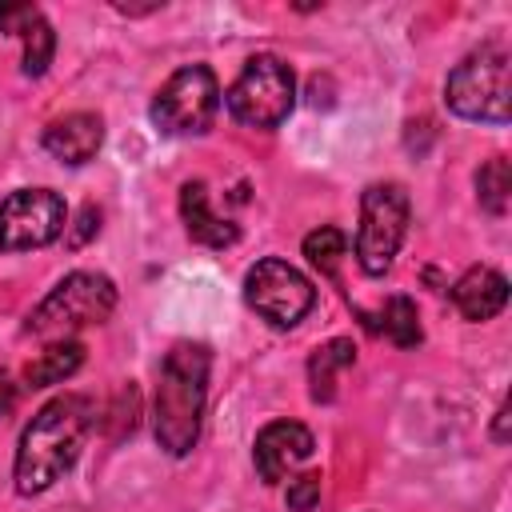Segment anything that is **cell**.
<instances>
[{
    "instance_id": "1",
    "label": "cell",
    "mask_w": 512,
    "mask_h": 512,
    "mask_svg": "<svg viewBox=\"0 0 512 512\" xmlns=\"http://www.w3.org/2000/svg\"><path fill=\"white\" fill-rule=\"evenodd\" d=\"M92 424H96V404L88 396L64 392V396L48 400L20 432V448H16V464H12L16 492L20 496L48 492L80 460V448H84Z\"/></svg>"
},
{
    "instance_id": "4",
    "label": "cell",
    "mask_w": 512,
    "mask_h": 512,
    "mask_svg": "<svg viewBox=\"0 0 512 512\" xmlns=\"http://www.w3.org/2000/svg\"><path fill=\"white\" fill-rule=\"evenodd\" d=\"M292 104H296V76H292V68H288L280 56H272V52H256V56L240 68V76L232 80V88L224 92L228 116H232L236 124L260 128V132L280 128V124L288 120Z\"/></svg>"
},
{
    "instance_id": "13",
    "label": "cell",
    "mask_w": 512,
    "mask_h": 512,
    "mask_svg": "<svg viewBox=\"0 0 512 512\" xmlns=\"http://www.w3.org/2000/svg\"><path fill=\"white\" fill-rule=\"evenodd\" d=\"M180 220H184L188 236L204 248H232L240 240V228L212 212L204 180H184L180 184Z\"/></svg>"
},
{
    "instance_id": "14",
    "label": "cell",
    "mask_w": 512,
    "mask_h": 512,
    "mask_svg": "<svg viewBox=\"0 0 512 512\" xmlns=\"http://www.w3.org/2000/svg\"><path fill=\"white\" fill-rule=\"evenodd\" d=\"M452 304H456V312H460L464 320H472V324L492 320V316L504 312V304H508V280H504V272H496V268H488V264L468 268V272L452 284Z\"/></svg>"
},
{
    "instance_id": "22",
    "label": "cell",
    "mask_w": 512,
    "mask_h": 512,
    "mask_svg": "<svg viewBox=\"0 0 512 512\" xmlns=\"http://www.w3.org/2000/svg\"><path fill=\"white\" fill-rule=\"evenodd\" d=\"M16 400H20V384L12 380V372L0 368V416H8L16 408Z\"/></svg>"
},
{
    "instance_id": "16",
    "label": "cell",
    "mask_w": 512,
    "mask_h": 512,
    "mask_svg": "<svg viewBox=\"0 0 512 512\" xmlns=\"http://www.w3.org/2000/svg\"><path fill=\"white\" fill-rule=\"evenodd\" d=\"M80 364H84V344H80V340H52L36 360H28L24 384H28V388L60 384V380H68Z\"/></svg>"
},
{
    "instance_id": "19",
    "label": "cell",
    "mask_w": 512,
    "mask_h": 512,
    "mask_svg": "<svg viewBox=\"0 0 512 512\" xmlns=\"http://www.w3.org/2000/svg\"><path fill=\"white\" fill-rule=\"evenodd\" d=\"M348 252V236L340 232V228H332V224H320L316 232H308L304 236V256H308V264H316L320 272H336V264H340V256Z\"/></svg>"
},
{
    "instance_id": "15",
    "label": "cell",
    "mask_w": 512,
    "mask_h": 512,
    "mask_svg": "<svg viewBox=\"0 0 512 512\" xmlns=\"http://www.w3.org/2000/svg\"><path fill=\"white\" fill-rule=\"evenodd\" d=\"M352 364H356V344L348 336H336V340L320 344L308 356V384H312L308 392H312V400L316 404H328L336 396V376L344 368H352Z\"/></svg>"
},
{
    "instance_id": "17",
    "label": "cell",
    "mask_w": 512,
    "mask_h": 512,
    "mask_svg": "<svg viewBox=\"0 0 512 512\" xmlns=\"http://www.w3.org/2000/svg\"><path fill=\"white\" fill-rule=\"evenodd\" d=\"M476 200L484 212L492 216H504L508 212V200H512V168L504 156H492L476 168Z\"/></svg>"
},
{
    "instance_id": "11",
    "label": "cell",
    "mask_w": 512,
    "mask_h": 512,
    "mask_svg": "<svg viewBox=\"0 0 512 512\" xmlns=\"http://www.w3.org/2000/svg\"><path fill=\"white\" fill-rule=\"evenodd\" d=\"M0 32L16 36L24 44L20 68L24 76H44L56 52V32L48 24V16L36 4H0Z\"/></svg>"
},
{
    "instance_id": "7",
    "label": "cell",
    "mask_w": 512,
    "mask_h": 512,
    "mask_svg": "<svg viewBox=\"0 0 512 512\" xmlns=\"http://www.w3.org/2000/svg\"><path fill=\"white\" fill-rule=\"evenodd\" d=\"M408 192L400 184H368L360 192V228H356V264L364 276H384L408 232Z\"/></svg>"
},
{
    "instance_id": "3",
    "label": "cell",
    "mask_w": 512,
    "mask_h": 512,
    "mask_svg": "<svg viewBox=\"0 0 512 512\" xmlns=\"http://www.w3.org/2000/svg\"><path fill=\"white\" fill-rule=\"evenodd\" d=\"M508 48L504 44H480L468 52L444 80V104L460 120L480 124H508Z\"/></svg>"
},
{
    "instance_id": "20",
    "label": "cell",
    "mask_w": 512,
    "mask_h": 512,
    "mask_svg": "<svg viewBox=\"0 0 512 512\" xmlns=\"http://www.w3.org/2000/svg\"><path fill=\"white\" fill-rule=\"evenodd\" d=\"M284 504L288 512H312L320 504V472H300L288 480V492H284Z\"/></svg>"
},
{
    "instance_id": "2",
    "label": "cell",
    "mask_w": 512,
    "mask_h": 512,
    "mask_svg": "<svg viewBox=\"0 0 512 512\" xmlns=\"http://www.w3.org/2000/svg\"><path fill=\"white\" fill-rule=\"evenodd\" d=\"M212 348L200 340H180L160 364V384L152 400V432L168 456H188L200 440L204 400H208Z\"/></svg>"
},
{
    "instance_id": "10",
    "label": "cell",
    "mask_w": 512,
    "mask_h": 512,
    "mask_svg": "<svg viewBox=\"0 0 512 512\" xmlns=\"http://www.w3.org/2000/svg\"><path fill=\"white\" fill-rule=\"evenodd\" d=\"M312 448H316V440L300 420H272L256 432L252 464L264 484H280L296 464H304L312 456Z\"/></svg>"
},
{
    "instance_id": "12",
    "label": "cell",
    "mask_w": 512,
    "mask_h": 512,
    "mask_svg": "<svg viewBox=\"0 0 512 512\" xmlns=\"http://www.w3.org/2000/svg\"><path fill=\"white\" fill-rule=\"evenodd\" d=\"M100 144H104V120L96 112H68L44 128V148L72 168L88 164L100 152Z\"/></svg>"
},
{
    "instance_id": "9",
    "label": "cell",
    "mask_w": 512,
    "mask_h": 512,
    "mask_svg": "<svg viewBox=\"0 0 512 512\" xmlns=\"http://www.w3.org/2000/svg\"><path fill=\"white\" fill-rule=\"evenodd\" d=\"M68 228L64 196L52 188H16L0 200V248L28 252L60 240Z\"/></svg>"
},
{
    "instance_id": "8",
    "label": "cell",
    "mask_w": 512,
    "mask_h": 512,
    "mask_svg": "<svg viewBox=\"0 0 512 512\" xmlns=\"http://www.w3.org/2000/svg\"><path fill=\"white\" fill-rule=\"evenodd\" d=\"M244 300L256 316H264L272 328H296L312 304H316V288L312 280L292 268L280 256H264L244 272Z\"/></svg>"
},
{
    "instance_id": "6",
    "label": "cell",
    "mask_w": 512,
    "mask_h": 512,
    "mask_svg": "<svg viewBox=\"0 0 512 512\" xmlns=\"http://www.w3.org/2000/svg\"><path fill=\"white\" fill-rule=\"evenodd\" d=\"M216 112H220V84L208 64L176 68L148 104V116L164 136H200L212 128Z\"/></svg>"
},
{
    "instance_id": "5",
    "label": "cell",
    "mask_w": 512,
    "mask_h": 512,
    "mask_svg": "<svg viewBox=\"0 0 512 512\" xmlns=\"http://www.w3.org/2000/svg\"><path fill=\"white\" fill-rule=\"evenodd\" d=\"M116 308V284L104 272H68L28 316V332L44 340H72L76 328L108 320Z\"/></svg>"
},
{
    "instance_id": "18",
    "label": "cell",
    "mask_w": 512,
    "mask_h": 512,
    "mask_svg": "<svg viewBox=\"0 0 512 512\" xmlns=\"http://www.w3.org/2000/svg\"><path fill=\"white\" fill-rule=\"evenodd\" d=\"M384 332L392 336L396 348H416L424 340L420 332V316H416V304L408 296H392L384 304Z\"/></svg>"
},
{
    "instance_id": "23",
    "label": "cell",
    "mask_w": 512,
    "mask_h": 512,
    "mask_svg": "<svg viewBox=\"0 0 512 512\" xmlns=\"http://www.w3.org/2000/svg\"><path fill=\"white\" fill-rule=\"evenodd\" d=\"M492 440L496 444H508V400L496 408V424H492Z\"/></svg>"
},
{
    "instance_id": "21",
    "label": "cell",
    "mask_w": 512,
    "mask_h": 512,
    "mask_svg": "<svg viewBox=\"0 0 512 512\" xmlns=\"http://www.w3.org/2000/svg\"><path fill=\"white\" fill-rule=\"evenodd\" d=\"M96 232H100V208H96V204H84V208L76 212V220L64 228V244H68V248H84Z\"/></svg>"
}]
</instances>
